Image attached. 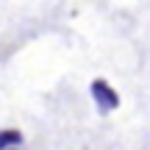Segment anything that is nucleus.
<instances>
[{"label": "nucleus", "mask_w": 150, "mask_h": 150, "mask_svg": "<svg viewBox=\"0 0 150 150\" xmlns=\"http://www.w3.org/2000/svg\"><path fill=\"white\" fill-rule=\"evenodd\" d=\"M17 145H22V134L20 131H11V128L0 131V150H8V147H17Z\"/></svg>", "instance_id": "nucleus-2"}, {"label": "nucleus", "mask_w": 150, "mask_h": 150, "mask_svg": "<svg viewBox=\"0 0 150 150\" xmlns=\"http://www.w3.org/2000/svg\"><path fill=\"white\" fill-rule=\"evenodd\" d=\"M89 92H92V97H95V103H97V111L100 114H108V111H114V108L120 106V95L111 89V86L106 83V81H92V86H89Z\"/></svg>", "instance_id": "nucleus-1"}, {"label": "nucleus", "mask_w": 150, "mask_h": 150, "mask_svg": "<svg viewBox=\"0 0 150 150\" xmlns=\"http://www.w3.org/2000/svg\"><path fill=\"white\" fill-rule=\"evenodd\" d=\"M8 150H14V147H8Z\"/></svg>", "instance_id": "nucleus-3"}]
</instances>
